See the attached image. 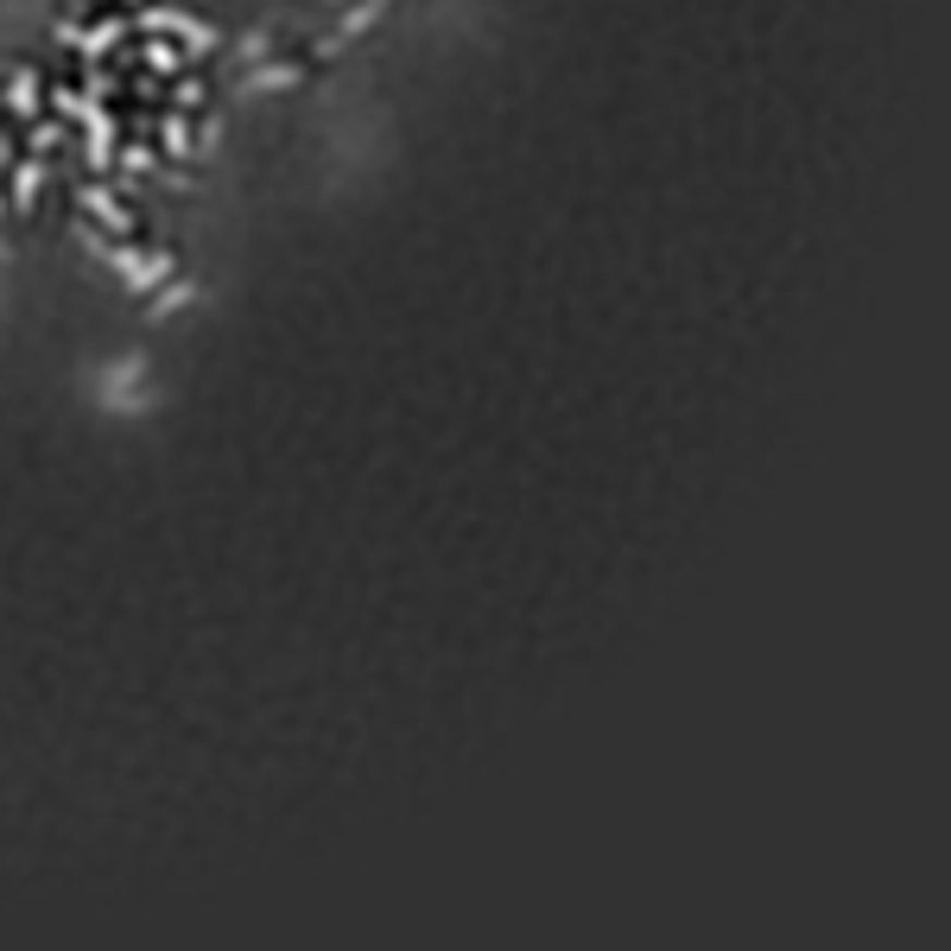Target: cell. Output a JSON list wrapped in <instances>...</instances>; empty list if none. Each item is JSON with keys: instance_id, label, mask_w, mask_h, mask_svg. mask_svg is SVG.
I'll return each instance as SVG.
<instances>
[{"instance_id": "obj_1", "label": "cell", "mask_w": 951, "mask_h": 951, "mask_svg": "<svg viewBox=\"0 0 951 951\" xmlns=\"http://www.w3.org/2000/svg\"><path fill=\"white\" fill-rule=\"evenodd\" d=\"M7 114L13 121H38V109H45V76L38 71H13V83H7Z\"/></svg>"}, {"instance_id": "obj_2", "label": "cell", "mask_w": 951, "mask_h": 951, "mask_svg": "<svg viewBox=\"0 0 951 951\" xmlns=\"http://www.w3.org/2000/svg\"><path fill=\"white\" fill-rule=\"evenodd\" d=\"M165 96H172V109L178 114H203V102H210V83L197 71H178L172 83H165Z\"/></svg>"}]
</instances>
